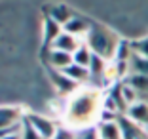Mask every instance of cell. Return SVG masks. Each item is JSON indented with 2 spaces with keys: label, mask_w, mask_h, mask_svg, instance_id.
I'll return each instance as SVG.
<instances>
[{
  "label": "cell",
  "mask_w": 148,
  "mask_h": 139,
  "mask_svg": "<svg viewBox=\"0 0 148 139\" xmlns=\"http://www.w3.org/2000/svg\"><path fill=\"white\" fill-rule=\"evenodd\" d=\"M125 84H129L137 93L139 91H148V76H144V74H131Z\"/></svg>",
  "instance_id": "cell-16"
},
{
  "label": "cell",
  "mask_w": 148,
  "mask_h": 139,
  "mask_svg": "<svg viewBox=\"0 0 148 139\" xmlns=\"http://www.w3.org/2000/svg\"><path fill=\"white\" fill-rule=\"evenodd\" d=\"M103 111V95L99 90L82 88L72 93L65 107V122L70 130H89L93 124H99Z\"/></svg>",
  "instance_id": "cell-1"
},
{
  "label": "cell",
  "mask_w": 148,
  "mask_h": 139,
  "mask_svg": "<svg viewBox=\"0 0 148 139\" xmlns=\"http://www.w3.org/2000/svg\"><path fill=\"white\" fill-rule=\"evenodd\" d=\"M27 122L42 135L44 139H55L57 131H59V126L51 120L49 116H42V114H34V113H27L25 114Z\"/></svg>",
  "instance_id": "cell-3"
},
{
  "label": "cell",
  "mask_w": 148,
  "mask_h": 139,
  "mask_svg": "<svg viewBox=\"0 0 148 139\" xmlns=\"http://www.w3.org/2000/svg\"><path fill=\"white\" fill-rule=\"evenodd\" d=\"M63 73L69 76L72 82H76L80 86L82 82H86V80H89L91 78V74H89V69H84V67H80V65H76V63H72L70 67H66Z\"/></svg>",
  "instance_id": "cell-12"
},
{
  "label": "cell",
  "mask_w": 148,
  "mask_h": 139,
  "mask_svg": "<svg viewBox=\"0 0 148 139\" xmlns=\"http://www.w3.org/2000/svg\"><path fill=\"white\" fill-rule=\"evenodd\" d=\"M125 116L129 118L133 124L137 126H148V103L144 101H137L135 105H131L129 109H127Z\"/></svg>",
  "instance_id": "cell-7"
},
{
  "label": "cell",
  "mask_w": 148,
  "mask_h": 139,
  "mask_svg": "<svg viewBox=\"0 0 148 139\" xmlns=\"http://www.w3.org/2000/svg\"><path fill=\"white\" fill-rule=\"evenodd\" d=\"M129 65L133 67L135 74H144V76H148V59L146 57H140V55H135V53H133V57L129 59Z\"/></svg>",
  "instance_id": "cell-17"
},
{
  "label": "cell",
  "mask_w": 148,
  "mask_h": 139,
  "mask_svg": "<svg viewBox=\"0 0 148 139\" xmlns=\"http://www.w3.org/2000/svg\"><path fill=\"white\" fill-rule=\"evenodd\" d=\"M99 139H123V131L120 128V122H99L95 126Z\"/></svg>",
  "instance_id": "cell-8"
},
{
  "label": "cell",
  "mask_w": 148,
  "mask_h": 139,
  "mask_svg": "<svg viewBox=\"0 0 148 139\" xmlns=\"http://www.w3.org/2000/svg\"><path fill=\"white\" fill-rule=\"evenodd\" d=\"M78 139H99V135H97L95 128H89V130H84Z\"/></svg>",
  "instance_id": "cell-21"
},
{
  "label": "cell",
  "mask_w": 148,
  "mask_h": 139,
  "mask_svg": "<svg viewBox=\"0 0 148 139\" xmlns=\"http://www.w3.org/2000/svg\"><path fill=\"white\" fill-rule=\"evenodd\" d=\"M106 67H108V61H106L105 57L93 53L91 63H89V74H91V76H105Z\"/></svg>",
  "instance_id": "cell-15"
},
{
  "label": "cell",
  "mask_w": 148,
  "mask_h": 139,
  "mask_svg": "<svg viewBox=\"0 0 148 139\" xmlns=\"http://www.w3.org/2000/svg\"><path fill=\"white\" fill-rule=\"evenodd\" d=\"M21 139H44V137L27 122V118H23V122H21Z\"/></svg>",
  "instance_id": "cell-20"
},
{
  "label": "cell",
  "mask_w": 148,
  "mask_h": 139,
  "mask_svg": "<svg viewBox=\"0 0 148 139\" xmlns=\"http://www.w3.org/2000/svg\"><path fill=\"white\" fill-rule=\"evenodd\" d=\"M89 29H91V25H89V23H87L84 17H78V15H74V17L70 19L65 27H63V30H65V33L76 36V38H82V36L86 38L87 33H89Z\"/></svg>",
  "instance_id": "cell-9"
},
{
  "label": "cell",
  "mask_w": 148,
  "mask_h": 139,
  "mask_svg": "<svg viewBox=\"0 0 148 139\" xmlns=\"http://www.w3.org/2000/svg\"><path fill=\"white\" fill-rule=\"evenodd\" d=\"M49 17H51L53 21H57L61 27H65L74 15H72V12H70L65 4H57V6H53V8L49 10Z\"/></svg>",
  "instance_id": "cell-13"
},
{
  "label": "cell",
  "mask_w": 148,
  "mask_h": 139,
  "mask_svg": "<svg viewBox=\"0 0 148 139\" xmlns=\"http://www.w3.org/2000/svg\"><path fill=\"white\" fill-rule=\"evenodd\" d=\"M91 57H93V52L86 46V42L80 46L76 52L72 53V61L76 63V65L84 67V69H89V63H91Z\"/></svg>",
  "instance_id": "cell-14"
},
{
  "label": "cell",
  "mask_w": 148,
  "mask_h": 139,
  "mask_svg": "<svg viewBox=\"0 0 148 139\" xmlns=\"http://www.w3.org/2000/svg\"><path fill=\"white\" fill-rule=\"evenodd\" d=\"M131 48H133V53H135V55H140V57H146L148 59V36L131 42Z\"/></svg>",
  "instance_id": "cell-19"
},
{
  "label": "cell",
  "mask_w": 148,
  "mask_h": 139,
  "mask_svg": "<svg viewBox=\"0 0 148 139\" xmlns=\"http://www.w3.org/2000/svg\"><path fill=\"white\" fill-rule=\"evenodd\" d=\"M82 44L84 42L80 38H76V36H72V35H69V33L63 30L61 35L57 36L55 42L49 46V50H57V52H65V53H70V55H72V53L82 46Z\"/></svg>",
  "instance_id": "cell-5"
},
{
  "label": "cell",
  "mask_w": 148,
  "mask_h": 139,
  "mask_svg": "<svg viewBox=\"0 0 148 139\" xmlns=\"http://www.w3.org/2000/svg\"><path fill=\"white\" fill-rule=\"evenodd\" d=\"M120 90H122V97H123V101H125V105H127V109H129L131 105H135L137 101V97H139V93H137L133 88L129 86V84H120Z\"/></svg>",
  "instance_id": "cell-18"
},
{
  "label": "cell",
  "mask_w": 148,
  "mask_h": 139,
  "mask_svg": "<svg viewBox=\"0 0 148 139\" xmlns=\"http://www.w3.org/2000/svg\"><path fill=\"white\" fill-rule=\"evenodd\" d=\"M118 42H120V38L114 36L110 30L103 29V27H91L86 36V46L93 53L105 57V59H114Z\"/></svg>",
  "instance_id": "cell-2"
},
{
  "label": "cell",
  "mask_w": 148,
  "mask_h": 139,
  "mask_svg": "<svg viewBox=\"0 0 148 139\" xmlns=\"http://www.w3.org/2000/svg\"><path fill=\"white\" fill-rule=\"evenodd\" d=\"M48 74H49V78H51L53 86L57 88V91H59V93H63V95H72V93H76V91L80 90L78 84L72 82V80H70L65 73H63V71L48 69Z\"/></svg>",
  "instance_id": "cell-4"
},
{
  "label": "cell",
  "mask_w": 148,
  "mask_h": 139,
  "mask_svg": "<svg viewBox=\"0 0 148 139\" xmlns=\"http://www.w3.org/2000/svg\"><path fill=\"white\" fill-rule=\"evenodd\" d=\"M74 61L70 53L65 52H57V50H49L48 52V65L49 69H55V71H65L66 67H70Z\"/></svg>",
  "instance_id": "cell-10"
},
{
  "label": "cell",
  "mask_w": 148,
  "mask_h": 139,
  "mask_svg": "<svg viewBox=\"0 0 148 139\" xmlns=\"http://www.w3.org/2000/svg\"><path fill=\"white\" fill-rule=\"evenodd\" d=\"M25 118L19 107H0V130L19 126Z\"/></svg>",
  "instance_id": "cell-6"
},
{
  "label": "cell",
  "mask_w": 148,
  "mask_h": 139,
  "mask_svg": "<svg viewBox=\"0 0 148 139\" xmlns=\"http://www.w3.org/2000/svg\"><path fill=\"white\" fill-rule=\"evenodd\" d=\"M61 33H63V27L57 21H53L49 15L44 19V44H46V46H51Z\"/></svg>",
  "instance_id": "cell-11"
},
{
  "label": "cell",
  "mask_w": 148,
  "mask_h": 139,
  "mask_svg": "<svg viewBox=\"0 0 148 139\" xmlns=\"http://www.w3.org/2000/svg\"><path fill=\"white\" fill-rule=\"evenodd\" d=\"M4 139H21V130H19V131H13V133H10V135H6Z\"/></svg>",
  "instance_id": "cell-22"
}]
</instances>
